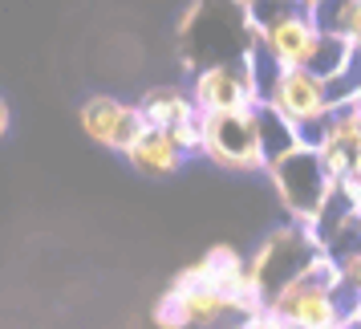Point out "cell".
<instances>
[{"mask_svg":"<svg viewBox=\"0 0 361 329\" xmlns=\"http://www.w3.org/2000/svg\"><path fill=\"white\" fill-rule=\"evenodd\" d=\"M138 106H142V114H147L150 131H175V126H187V122H195L199 118L195 98L183 94V90H175V85H159V90H150Z\"/></svg>","mask_w":361,"mask_h":329,"instance_id":"cell-8","label":"cell"},{"mask_svg":"<svg viewBox=\"0 0 361 329\" xmlns=\"http://www.w3.org/2000/svg\"><path fill=\"white\" fill-rule=\"evenodd\" d=\"M191 98H195L199 114H228V110H256V106H264L252 57L240 61V66H231V61L207 66L195 78Z\"/></svg>","mask_w":361,"mask_h":329,"instance_id":"cell-6","label":"cell"},{"mask_svg":"<svg viewBox=\"0 0 361 329\" xmlns=\"http://www.w3.org/2000/svg\"><path fill=\"white\" fill-rule=\"evenodd\" d=\"M357 53H361V49H357Z\"/></svg>","mask_w":361,"mask_h":329,"instance_id":"cell-21","label":"cell"},{"mask_svg":"<svg viewBox=\"0 0 361 329\" xmlns=\"http://www.w3.org/2000/svg\"><path fill=\"white\" fill-rule=\"evenodd\" d=\"M183 155L179 143L171 138V131H150L138 147L126 155V163L138 171V175H147V179H166V175H175L183 167Z\"/></svg>","mask_w":361,"mask_h":329,"instance_id":"cell-7","label":"cell"},{"mask_svg":"<svg viewBox=\"0 0 361 329\" xmlns=\"http://www.w3.org/2000/svg\"><path fill=\"white\" fill-rule=\"evenodd\" d=\"M203 126V155L224 171H268L260 134V106L256 110H228V114H199Z\"/></svg>","mask_w":361,"mask_h":329,"instance_id":"cell-4","label":"cell"},{"mask_svg":"<svg viewBox=\"0 0 361 329\" xmlns=\"http://www.w3.org/2000/svg\"><path fill=\"white\" fill-rule=\"evenodd\" d=\"M171 138L179 143L183 155H203V126H199V118L195 122H187V126H175Z\"/></svg>","mask_w":361,"mask_h":329,"instance_id":"cell-14","label":"cell"},{"mask_svg":"<svg viewBox=\"0 0 361 329\" xmlns=\"http://www.w3.org/2000/svg\"><path fill=\"white\" fill-rule=\"evenodd\" d=\"M244 325H247V329H293L284 317H276L272 309H264V313H256V317H247Z\"/></svg>","mask_w":361,"mask_h":329,"instance_id":"cell-16","label":"cell"},{"mask_svg":"<svg viewBox=\"0 0 361 329\" xmlns=\"http://www.w3.org/2000/svg\"><path fill=\"white\" fill-rule=\"evenodd\" d=\"M349 329H361V301H357V309H353V317H349Z\"/></svg>","mask_w":361,"mask_h":329,"instance_id":"cell-17","label":"cell"},{"mask_svg":"<svg viewBox=\"0 0 361 329\" xmlns=\"http://www.w3.org/2000/svg\"><path fill=\"white\" fill-rule=\"evenodd\" d=\"M341 280H345V289L361 301V256H353L349 264H341Z\"/></svg>","mask_w":361,"mask_h":329,"instance_id":"cell-15","label":"cell"},{"mask_svg":"<svg viewBox=\"0 0 361 329\" xmlns=\"http://www.w3.org/2000/svg\"><path fill=\"white\" fill-rule=\"evenodd\" d=\"M154 321H159L163 329H187L191 325V317H187V309H183V301L171 293V289H166V297L154 305Z\"/></svg>","mask_w":361,"mask_h":329,"instance_id":"cell-13","label":"cell"},{"mask_svg":"<svg viewBox=\"0 0 361 329\" xmlns=\"http://www.w3.org/2000/svg\"><path fill=\"white\" fill-rule=\"evenodd\" d=\"M268 309L293 329H349V313L341 305V264H333L321 252L300 277L288 280L268 301Z\"/></svg>","mask_w":361,"mask_h":329,"instance_id":"cell-1","label":"cell"},{"mask_svg":"<svg viewBox=\"0 0 361 329\" xmlns=\"http://www.w3.org/2000/svg\"><path fill=\"white\" fill-rule=\"evenodd\" d=\"M268 175H272V183H276L284 208H288L293 220L305 224V228L317 224L321 208L329 203L333 187H337V183L325 175V163H321L317 147H309V143H300V147L288 150L284 159H276V163L268 167Z\"/></svg>","mask_w":361,"mask_h":329,"instance_id":"cell-5","label":"cell"},{"mask_svg":"<svg viewBox=\"0 0 361 329\" xmlns=\"http://www.w3.org/2000/svg\"><path fill=\"white\" fill-rule=\"evenodd\" d=\"M147 134H150V122H147V114H142V106H126V114H122V122H118V134H114V147L110 150L130 155Z\"/></svg>","mask_w":361,"mask_h":329,"instance_id":"cell-12","label":"cell"},{"mask_svg":"<svg viewBox=\"0 0 361 329\" xmlns=\"http://www.w3.org/2000/svg\"><path fill=\"white\" fill-rule=\"evenodd\" d=\"M312 17L321 25V33L345 37L353 49H361V0H317Z\"/></svg>","mask_w":361,"mask_h":329,"instance_id":"cell-9","label":"cell"},{"mask_svg":"<svg viewBox=\"0 0 361 329\" xmlns=\"http://www.w3.org/2000/svg\"><path fill=\"white\" fill-rule=\"evenodd\" d=\"M175 293V289H171ZM183 301V309L191 317V325H215L224 313L231 309V297L224 289H187V293H175Z\"/></svg>","mask_w":361,"mask_h":329,"instance_id":"cell-11","label":"cell"},{"mask_svg":"<svg viewBox=\"0 0 361 329\" xmlns=\"http://www.w3.org/2000/svg\"><path fill=\"white\" fill-rule=\"evenodd\" d=\"M240 329H247V325H240Z\"/></svg>","mask_w":361,"mask_h":329,"instance_id":"cell-20","label":"cell"},{"mask_svg":"<svg viewBox=\"0 0 361 329\" xmlns=\"http://www.w3.org/2000/svg\"><path fill=\"white\" fill-rule=\"evenodd\" d=\"M247 4H260V0H247Z\"/></svg>","mask_w":361,"mask_h":329,"instance_id":"cell-18","label":"cell"},{"mask_svg":"<svg viewBox=\"0 0 361 329\" xmlns=\"http://www.w3.org/2000/svg\"><path fill=\"white\" fill-rule=\"evenodd\" d=\"M126 114V106L110 94H94V98L82 106V131L90 143H98V147H114V134H118V122Z\"/></svg>","mask_w":361,"mask_h":329,"instance_id":"cell-10","label":"cell"},{"mask_svg":"<svg viewBox=\"0 0 361 329\" xmlns=\"http://www.w3.org/2000/svg\"><path fill=\"white\" fill-rule=\"evenodd\" d=\"M252 13V33L260 49L276 61L280 69H309L312 53L321 45V25L312 17V4L305 0H260L247 4Z\"/></svg>","mask_w":361,"mask_h":329,"instance_id":"cell-2","label":"cell"},{"mask_svg":"<svg viewBox=\"0 0 361 329\" xmlns=\"http://www.w3.org/2000/svg\"><path fill=\"white\" fill-rule=\"evenodd\" d=\"M305 4H317V0H305Z\"/></svg>","mask_w":361,"mask_h":329,"instance_id":"cell-19","label":"cell"},{"mask_svg":"<svg viewBox=\"0 0 361 329\" xmlns=\"http://www.w3.org/2000/svg\"><path fill=\"white\" fill-rule=\"evenodd\" d=\"M264 106L276 110L300 134V143L321 147V134H325V122L333 114V106H329L325 82L312 69H280L272 78V85H268V94H264Z\"/></svg>","mask_w":361,"mask_h":329,"instance_id":"cell-3","label":"cell"}]
</instances>
